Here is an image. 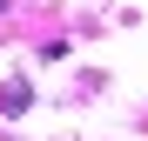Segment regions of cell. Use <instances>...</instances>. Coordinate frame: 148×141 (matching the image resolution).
Wrapping results in <instances>:
<instances>
[{
	"instance_id": "cell-1",
	"label": "cell",
	"mask_w": 148,
	"mask_h": 141,
	"mask_svg": "<svg viewBox=\"0 0 148 141\" xmlns=\"http://www.w3.org/2000/svg\"><path fill=\"white\" fill-rule=\"evenodd\" d=\"M27 101H34L27 81H7V87H0V114H27Z\"/></svg>"
},
{
	"instance_id": "cell-2",
	"label": "cell",
	"mask_w": 148,
	"mask_h": 141,
	"mask_svg": "<svg viewBox=\"0 0 148 141\" xmlns=\"http://www.w3.org/2000/svg\"><path fill=\"white\" fill-rule=\"evenodd\" d=\"M0 7H7V0H0Z\"/></svg>"
}]
</instances>
